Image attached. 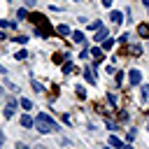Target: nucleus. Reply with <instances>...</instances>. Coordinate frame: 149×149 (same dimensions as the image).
I'll use <instances>...</instances> for the list:
<instances>
[{"label":"nucleus","instance_id":"nucleus-1","mask_svg":"<svg viewBox=\"0 0 149 149\" xmlns=\"http://www.w3.org/2000/svg\"><path fill=\"white\" fill-rule=\"evenodd\" d=\"M35 128H37L40 133H54V130H58L56 121H54L47 112H40V114H37V119H35Z\"/></svg>","mask_w":149,"mask_h":149},{"label":"nucleus","instance_id":"nucleus-2","mask_svg":"<svg viewBox=\"0 0 149 149\" xmlns=\"http://www.w3.org/2000/svg\"><path fill=\"white\" fill-rule=\"evenodd\" d=\"M30 21L35 23V33H37V37H49V35L54 33V28L47 23V19H44L42 14H30Z\"/></svg>","mask_w":149,"mask_h":149},{"label":"nucleus","instance_id":"nucleus-3","mask_svg":"<svg viewBox=\"0 0 149 149\" xmlns=\"http://www.w3.org/2000/svg\"><path fill=\"white\" fill-rule=\"evenodd\" d=\"M16 107H19V100H16V98H9V100H7V105H5V112H2V114H5L7 119H12V116H14V112H16Z\"/></svg>","mask_w":149,"mask_h":149},{"label":"nucleus","instance_id":"nucleus-4","mask_svg":"<svg viewBox=\"0 0 149 149\" xmlns=\"http://www.w3.org/2000/svg\"><path fill=\"white\" fill-rule=\"evenodd\" d=\"M84 79H86L88 84H95V68L86 65V68H84Z\"/></svg>","mask_w":149,"mask_h":149},{"label":"nucleus","instance_id":"nucleus-5","mask_svg":"<svg viewBox=\"0 0 149 149\" xmlns=\"http://www.w3.org/2000/svg\"><path fill=\"white\" fill-rule=\"evenodd\" d=\"M128 81H130V86L140 84V81H142V72H140V70H130V72H128Z\"/></svg>","mask_w":149,"mask_h":149},{"label":"nucleus","instance_id":"nucleus-6","mask_svg":"<svg viewBox=\"0 0 149 149\" xmlns=\"http://www.w3.org/2000/svg\"><path fill=\"white\" fill-rule=\"evenodd\" d=\"M91 56H93V63H100L105 56H102V49H98V47H93L91 49Z\"/></svg>","mask_w":149,"mask_h":149},{"label":"nucleus","instance_id":"nucleus-7","mask_svg":"<svg viewBox=\"0 0 149 149\" xmlns=\"http://www.w3.org/2000/svg\"><path fill=\"white\" fill-rule=\"evenodd\" d=\"M137 35L140 37H149V23H140L137 26Z\"/></svg>","mask_w":149,"mask_h":149},{"label":"nucleus","instance_id":"nucleus-8","mask_svg":"<svg viewBox=\"0 0 149 149\" xmlns=\"http://www.w3.org/2000/svg\"><path fill=\"white\" fill-rule=\"evenodd\" d=\"M105 37H107V30H105V28H98V33L93 35V42H102Z\"/></svg>","mask_w":149,"mask_h":149},{"label":"nucleus","instance_id":"nucleus-9","mask_svg":"<svg viewBox=\"0 0 149 149\" xmlns=\"http://www.w3.org/2000/svg\"><path fill=\"white\" fill-rule=\"evenodd\" d=\"M21 126H23V128H30V126H35V121H33V116H28V114H23V116H21Z\"/></svg>","mask_w":149,"mask_h":149},{"label":"nucleus","instance_id":"nucleus-10","mask_svg":"<svg viewBox=\"0 0 149 149\" xmlns=\"http://www.w3.org/2000/svg\"><path fill=\"white\" fill-rule=\"evenodd\" d=\"M109 147H114V149H121V147H123V142H121L119 137H114V135H109Z\"/></svg>","mask_w":149,"mask_h":149},{"label":"nucleus","instance_id":"nucleus-11","mask_svg":"<svg viewBox=\"0 0 149 149\" xmlns=\"http://www.w3.org/2000/svg\"><path fill=\"white\" fill-rule=\"evenodd\" d=\"M112 47H114V40H112V37H105V40H102V51H109Z\"/></svg>","mask_w":149,"mask_h":149},{"label":"nucleus","instance_id":"nucleus-12","mask_svg":"<svg viewBox=\"0 0 149 149\" xmlns=\"http://www.w3.org/2000/svg\"><path fill=\"white\" fill-rule=\"evenodd\" d=\"M65 56H68V54H54V56H51V61L58 65V63H65Z\"/></svg>","mask_w":149,"mask_h":149},{"label":"nucleus","instance_id":"nucleus-13","mask_svg":"<svg viewBox=\"0 0 149 149\" xmlns=\"http://www.w3.org/2000/svg\"><path fill=\"white\" fill-rule=\"evenodd\" d=\"M72 70H74V63H72V61H65V63H63V72H65V74H70Z\"/></svg>","mask_w":149,"mask_h":149},{"label":"nucleus","instance_id":"nucleus-14","mask_svg":"<svg viewBox=\"0 0 149 149\" xmlns=\"http://www.w3.org/2000/svg\"><path fill=\"white\" fill-rule=\"evenodd\" d=\"M109 19H112V23L116 26V23H121V12H112L109 14Z\"/></svg>","mask_w":149,"mask_h":149},{"label":"nucleus","instance_id":"nucleus-15","mask_svg":"<svg viewBox=\"0 0 149 149\" xmlns=\"http://www.w3.org/2000/svg\"><path fill=\"white\" fill-rule=\"evenodd\" d=\"M56 33H58V35H72L68 26H56Z\"/></svg>","mask_w":149,"mask_h":149},{"label":"nucleus","instance_id":"nucleus-16","mask_svg":"<svg viewBox=\"0 0 149 149\" xmlns=\"http://www.w3.org/2000/svg\"><path fill=\"white\" fill-rule=\"evenodd\" d=\"M14 58H16V61H26V58H28V51H26V49H21V51H16V54H14Z\"/></svg>","mask_w":149,"mask_h":149},{"label":"nucleus","instance_id":"nucleus-17","mask_svg":"<svg viewBox=\"0 0 149 149\" xmlns=\"http://www.w3.org/2000/svg\"><path fill=\"white\" fill-rule=\"evenodd\" d=\"M72 40L81 44V42H84V33H79V30H74V33H72Z\"/></svg>","mask_w":149,"mask_h":149},{"label":"nucleus","instance_id":"nucleus-18","mask_svg":"<svg viewBox=\"0 0 149 149\" xmlns=\"http://www.w3.org/2000/svg\"><path fill=\"white\" fill-rule=\"evenodd\" d=\"M12 40H14L16 44H26V42H28V37H26V35H16V37H12Z\"/></svg>","mask_w":149,"mask_h":149},{"label":"nucleus","instance_id":"nucleus-19","mask_svg":"<svg viewBox=\"0 0 149 149\" xmlns=\"http://www.w3.org/2000/svg\"><path fill=\"white\" fill-rule=\"evenodd\" d=\"M19 102H21V107H23V109H30V107H33V102H30L28 98H21Z\"/></svg>","mask_w":149,"mask_h":149},{"label":"nucleus","instance_id":"nucleus-20","mask_svg":"<svg viewBox=\"0 0 149 149\" xmlns=\"http://www.w3.org/2000/svg\"><path fill=\"white\" fill-rule=\"evenodd\" d=\"M77 98H79V100H84V98H86V91H84V86H77Z\"/></svg>","mask_w":149,"mask_h":149},{"label":"nucleus","instance_id":"nucleus-21","mask_svg":"<svg viewBox=\"0 0 149 149\" xmlns=\"http://www.w3.org/2000/svg\"><path fill=\"white\" fill-rule=\"evenodd\" d=\"M88 28H91V30H98V28H102V23H100V21H91Z\"/></svg>","mask_w":149,"mask_h":149},{"label":"nucleus","instance_id":"nucleus-22","mask_svg":"<svg viewBox=\"0 0 149 149\" xmlns=\"http://www.w3.org/2000/svg\"><path fill=\"white\" fill-rule=\"evenodd\" d=\"M130 51H133L135 56H140V54H142V47H140V44H133V47H130Z\"/></svg>","mask_w":149,"mask_h":149},{"label":"nucleus","instance_id":"nucleus-23","mask_svg":"<svg viewBox=\"0 0 149 149\" xmlns=\"http://www.w3.org/2000/svg\"><path fill=\"white\" fill-rule=\"evenodd\" d=\"M0 26H2V28H14V23H12V21H5V19H0Z\"/></svg>","mask_w":149,"mask_h":149},{"label":"nucleus","instance_id":"nucleus-24","mask_svg":"<svg viewBox=\"0 0 149 149\" xmlns=\"http://www.w3.org/2000/svg\"><path fill=\"white\" fill-rule=\"evenodd\" d=\"M16 16H19V19H26V16H28V12H26V9H19V12H16Z\"/></svg>","mask_w":149,"mask_h":149},{"label":"nucleus","instance_id":"nucleus-25","mask_svg":"<svg viewBox=\"0 0 149 149\" xmlns=\"http://www.w3.org/2000/svg\"><path fill=\"white\" fill-rule=\"evenodd\" d=\"M33 88H35V91H44V86H42V84H37L35 79H33Z\"/></svg>","mask_w":149,"mask_h":149},{"label":"nucleus","instance_id":"nucleus-26","mask_svg":"<svg viewBox=\"0 0 149 149\" xmlns=\"http://www.w3.org/2000/svg\"><path fill=\"white\" fill-rule=\"evenodd\" d=\"M16 149H28V144H23V142H19V144H16Z\"/></svg>","mask_w":149,"mask_h":149},{"label":"nucleus","instance_id":"nucleus-27","mask_svg":"<svg viewBox=\"0 0 149 149\" xmlns=\"http://www.w3.org/2000/svg\"><path fill=\"white\" fill-rule=\"evenodd\" d=\"M102 5L105 7H112V0H102Z\"/></svg>","mask_w":149,"mask_h":149},{"label":"nucleus","instance_id":"nucleus-28","mask_svg":"<svg viewBox=\"0 0 149 149\" xmlns=\"http://www.w3.org/2000/svg\"><path fill=\"white\" fill-rule=\"evenodd\" d=\"M35 2H37V0H26V5H28V7H30V5H35Z\"/></svg>","mask_w":149,"mask_h":149},{"label":"nucleus","instance_id":"nucleus-29","mask_svg":"<svg viewBox=\"0 0 149 149\" xmlns=\"http://www.w3.org/2000/svg\"><path fill=\"white\" fill-rule=\"evenodd\" d=\"M121 149H133V147H130V144H123V147H121Z\"/></svg>","mask_w":149,"mask_h":149},{"label":"nucleus","instance_id":"nucleus-30","mask_svg":"<svg viewBox=\"0 0 149 149\" xmlns=\"http://www.w3.org/2000/svg\"><path fill=\"white\" fill-rule=\"evenodd\" d=\"M2 142H5V135H2V133H0V144H2Z\"/></svg>","mask_w":149,"mask_h":149},{"label":"nucleus","instance_id":"nucleus-31","mask_svg":"<svg viewBox=\"0 0 149 149\" xmlns=\"http://www.w3.org/2000/svg\"><path fill=\"white\" fill-rule=\"evenodd\" d=\"M2 93H5V91H2V86H0V95H2Z\"/></svg>","mask_w":149,"mask_h":149}]
</instances>
